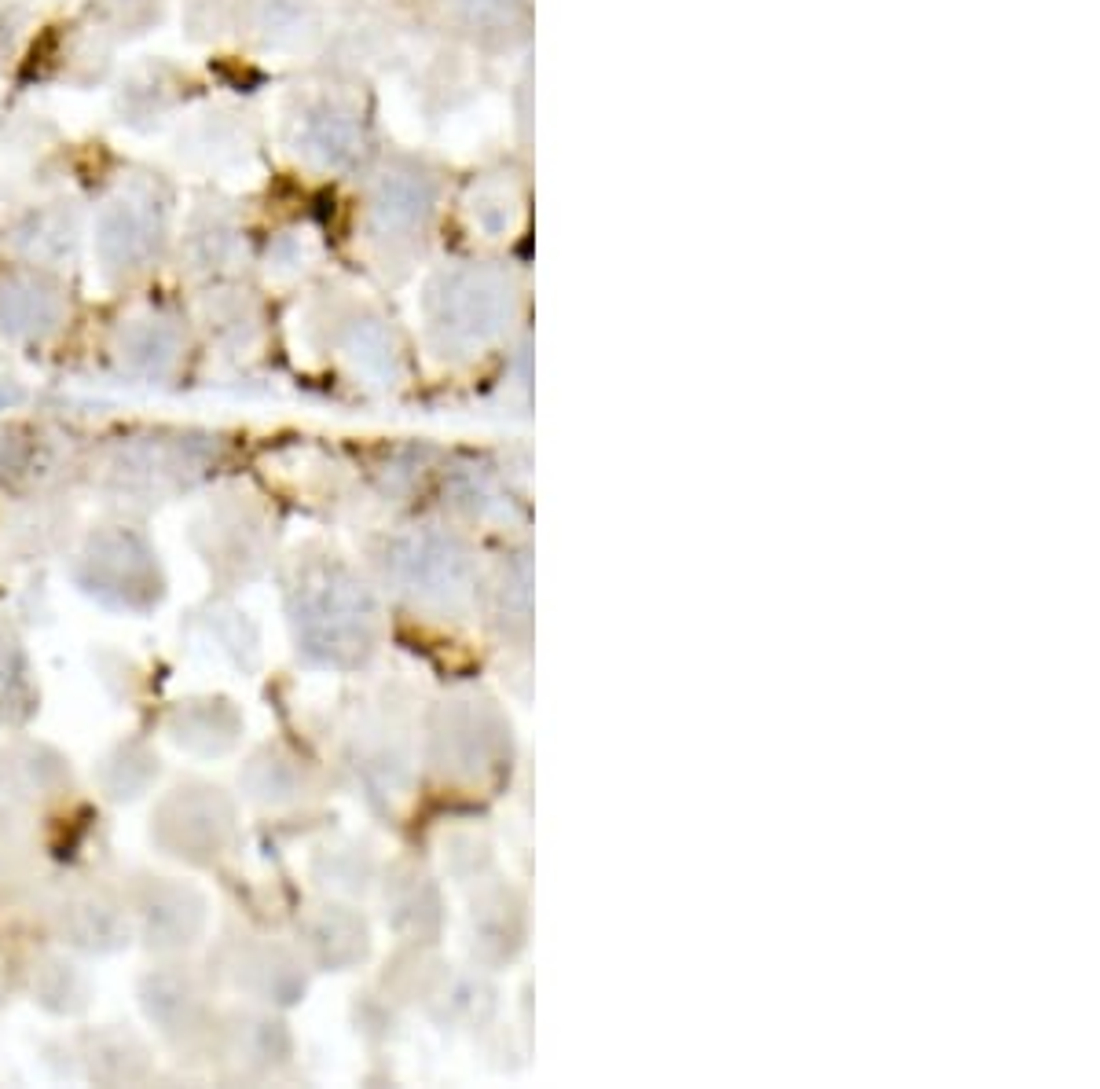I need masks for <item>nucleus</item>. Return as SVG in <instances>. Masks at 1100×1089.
<instances>
[]
</instances>
